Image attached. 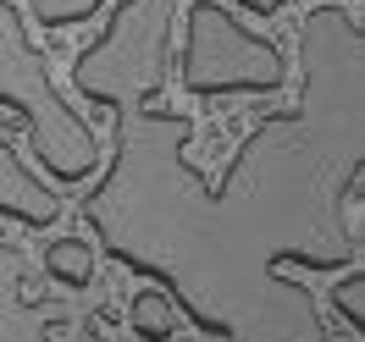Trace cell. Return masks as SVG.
<instances>
[{
    "instance_id": "1",
    "label": "cell",
    "mask_w": 365,
    "mask_h": 342,
    "mask_svg": "<svg viewBox=\"0 0 365 342\" xmlns=\"http://www.w3.org/2000/svg\"><path fill=\"white\" fill-rule=\"evenodd\" d=\"M111 116V171L83 199L100 249L216 342H332L288 265L349 271L365 254L338 210L343 177L365 166L360 11L316 6L299 23V105L255 122L216 183L188 160V111L138 100Z\"/></svg>"
},
{
    "instance_id": "2",
    "label": "cell",
    "mask_w": 365,
    "mask_h": 342,
    "mask_svg": "<svg viewBox=\"0 0 365 342\" xmlns=\"http://www.w3.org/2000/svg\"><path fill=\"white\" fill-rule=\"evenodd\" d=\"M0 105L28 122L34 155L50 177L83 183L100 166V133L72 111V100L56 89L45 50L28 39V23L11 0H0Z\"/></svg>"
},
{
    "instance_id": "3",
    "label": "cell",
    "mask_w": 365,
    "mask_h": 342,
    "mask_svg": "<svg viewBox=\"0 0 365 342\" xmlns=\"http://www.w3.org/2000/svg\"><path fill=\"white\" fill-rule=\"evenodd\" d=\"M182 0H116L106 33L72 61V89L89 105H138L166 94L172 23Z\"/></svg>"
},
{
    "instance_id": "4",
    "label": "cell",
    "mask_w": 365,
    "mask_h": 342,
    "mask_svg": "<svg viewBox=\"0 0 365 342\" xmlns=\"http://www.w3.org/2000/svg\"><path fill=\"white\" fill-rule=\"evenodd\" d=\"M178 78L194 100L216 94H277L288 83V61L272 39H260L216 0L188 6V33H182Z\"/></svg>"
},
{
    "instance_id": "5",
    "label": "cell",
    "mask_w": 365,
    "mask_h": 342,
    "mask_svg": "<svg viewBox=\"0 0 365 342\" xmlns=\"http://www.w3.org/2000/svg\"><path fill=\"white\" fill-rule=\"evenodd\" d=\"M0 342H56L50 304L28 298V260L17 243H0Z\"/></svg>"
},
{
    "instance_id": "6",
    "label": "cell",
    "mask_w": 365,
    "mask_h": 342,
    "mask_svg": "<svg viewBox=\"0 0 365 342\" xmlns=\"http://www.w3.org/2000/svg\"><path fill=\"white\" fill-rule=\"evenodd\" d=\"M61 193L56 188H45L34 171H28V160L0 138V215L6 221H17V227H34V232H45L61 221Z\"/></svg>"
},
{
    "instance_id": "7",
    "label": "cell",
    "mask_w": 365,
    "mask_h": 342,
    "mask_svg": "<svg viewBox=\"0 0 365 342\" xmlns=\"http://www.w3.org/2000/svg\"><path fill=\"white\" fill-rule=\"evenodd\" d=\"M45 276L61 287H89L94 282V249L83 237H56L45 249Z\"/></svg>"
},
{
    "instance_id": "8",
    "label": "cell",
    "mask_w": 365,
    "mask_h": 342,
    "mask_svg": "<svg viewBox=\"0 0 365 342\" xmlns=\"http://www.w3.org/2000/svg\"><path fill=\"white\" fill-rule=\"evenodd\" d=\"M128 326H133V337H138V342H166V337H172V298L160 293V287H144V293H133Z\"/></svg>"
},
{
    "instance_id": "9",
    "label": "cell",
    "mask_w": 365,
    "mask_h": 342,
    "mask_svg": "<svg viewBox=\"0 0 365 342\" xmlns=\"http://www.w3.org/2000/svg\"><path fill=\"white\" fill-rule=\"evenodd\" d=\"M100 6L106 0H28L34 23H45V28H78V23H89Z\"/></svg>"
},
{
    "instance_id": "10",
    "label": "cell",
    "mask_w": 365,
    "mask_h": 342,
    "mask_svg": "<svg viewBox=\"0 0 365 342\" xmlns=\"http://www.w3.org/2000/svg\"><path fill=\"white\" fill-rule=\"evenodd\" d=\"M332 304H338V315H343V326L360 337L365 331V276L349 265V276L338 282V293H332Z\"/></svg>"
},
{
    "instance_id": "11",
    "label": "cell",
    "mask_w": 365,
    "mask_h": 342,
    "mask_svg": "<svg viewBox=\"0 0 365 342\" xmlns=\"http://www.w3.org/2000/svg\"><path fill=\"white\" fill-rule=\"evenodd\" d=\"M238 6H244V11H255V17H272V11H282L288 0H238Z\"/></svg>"
}]
</instances>
